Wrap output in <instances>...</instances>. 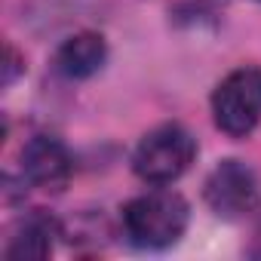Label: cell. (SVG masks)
<instances>
[{
	"instance_id": "6da1fadb",
	"label": "cell",
	"mask_w": 261,
	"mask_h": 261,
	"mask_svg": "<svg viewBox=\"0 0 261 261\" xmlns=\"http://www.w3.org/2000/svg\"><path fill=\"white\" fill-rule=\"evenodd\" d=\"M188 200L178 191H148L123 206V230L142 249L175 246L188 230Z\"/></svg>"
},
{
	"instance_id": "ba28073f",
	"label": "cell",
	"mask_w": 261,
	"mask_h": 261,
	"mask_svg": "<svg viewBox=\"0 0 261 261\" xmlns=\"http://www.w3.org/2000/svg\"><path fill=\"white\" fill-rule=\"evenodd\" d=\"M19 71H25V68H22V59L16 56V49H13V46H7V65H4V83L10 86V83L16 80V74H19Z\"/></svg>"
},
{
	"instance_id": "7a4b0ae2",
	"label": "cell",
	"mask_w": 261,
	"mask_h": 261,
	"mask_svg": "<svg viewBox=\"0 0 261 261\" xmlns=\"http://www.w3.org/2000/svg\"><path fill=\"white\" fill-rule=\"evenodd\" d=\"M197 157V142L178 123H163L142 136L133 154V169L148 185H172Z\"/></svg>"
},
{
	"instance_id": "5b68a950",
	"label": "cell",
	"mask_w": 261,
	"mask_h": 261,
	"mask_svg": "<svg viewBox=\"0 0 261 261\" xmlns=\"http://www.w3.org/2000/svg\"><path fill=\"white\" fill-rule=\"evenodd\" d=\"M22 175L31 188L46 194H62L74 175V160L68 148L53 136H34L22 148Z\"/></svg>"
},
{
	"instance_id": "277c9868",
	"label": "cell",
	"mask_w": 261,
	"mask_h": 261,
	"mask_svg": "<svg viewBox=\"0 0 261 261\" xmlns=\"http://www.w3.org/2000/svg\"><path fill=\"white\" fill-rule=\"evenodd\" d=\"M203 197L215 215L240 218L258 206V178L252 166H246L243 160H221L209 172L203 185Z\"/></svg>"
},
{
	"instance_id": "8992f818",
	"label": "cell",
	"mask_w": 261,
	"mask_h": 261,
	"mask_svg": "<svg viewBox=\"0 0 261 261\" xmlns=\"http://www.w3.org/2000/svg\"><path fill=\"white\" fill-rule=\"evenodd\" d=\"M108 59V43L95 31H77L56 49V71L68 80H86L101 71Z\"/></svg>"
},
{
	"instance_id": "52a82bcc",
	"label": "cell",
	"mask_w": 261,
	"mask_h": 261,
	"mask_svg": "<svg viewBox=\"0 0 261 261\" xmlns=\"http://www.w3.org/2000/svg\"><path fill=\"white\" fill-rule=\"evenodd\" d=\"M56 237H62L59 221L49 212L37 209V212L25 215V221L19 224L16 237L7 246V258L10 261H43V258L53 255Z\"/></svg>"
},
{
	"instance_id": "3957f363",
	"label": "cell",
	"mask_w": 261,
	"mask_h": 261,
	"mask_svg": "<svg viewBox=\"0 0 261 261\" xmlns=\"http://www.w3.org/2000/svg\"><path fill=\"white\" fill-rule=\"evenodd\" d=\"M212 117L224 136H249L261 120V68L243 65L230 71L212 92Z\"/></svg>"
}]
</instances>
